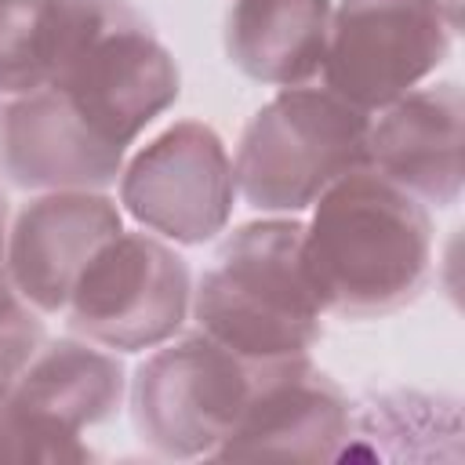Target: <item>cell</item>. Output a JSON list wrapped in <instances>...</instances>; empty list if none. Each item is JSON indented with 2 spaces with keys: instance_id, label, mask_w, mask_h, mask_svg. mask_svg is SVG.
Returning <instances> with one entry per match:
<instances>
[{
  "instance_id": "obj_2",
  "label": "cell",
  "mask_w": 465,
  "mask_h": 465,
  "mask_svg": "<svg viewBox=\"0 0 465 465\" xmlns=\"http://www.w3.org/2000/svg\"><path fill=\"white\" fill-rule=\"evenodd\" d=\"M196 331L247 360L309 356L323 309L302 269V218L265 214L225 236L193 287Z\"/></svg>"
},
{
  "instance_id": "obj_7",
  "label": "cell",
  "mask_w": 465,
  "mask_h": 465,
  "mask_svg": "<svg viewBox=\"0 0 465 465\" xmlns=\"http://www.w3.org/2000/svg\"><path fill=\"white\" fill-rule=\"evenodd\" d=\"M193 309V276L174 243L120 229L80 272L65 320L73 334L109 352H145L171 341Z\"/></svg>"
},
{
  "instance_id": "obj_10",
  "label": "cell",
  "mask_w": 465,
  "mask_h": 465,
  "mask_svg": "<svg viewBox=\"0 0 465 465\" xmlns=\"http://www.w3.org/2000/svg\"><path fill=\"white\" fill-rule=\"evenodd\" d=\"M124 229V211L105 189L36 193L11 214L4 265L18 294L44 316L65 302L105 240Z\"/></svg>"
},
{
  "instance_id": "obj_13",
  "label": "cell",
  "mask_w": 465,
  "mask_h": 465,
  "mask_svg": "<svg viewBox=\"0 0 465 465\" xmlns=\"http://www.w3.org/2000/svg\"><path fill=\"white\" fill-rule=\"evenodd\" d=\"M127 392V374L116 352L87 338H47L7 400L25 414L84 436L94 425H105Z\"/></svg>"
},
{
  "instance_id": "obj_8",
  "label": "cell",
  "mask_w": 465,
  "mask_h": 465,
  "mask_svg": "<svg viewBox=\"0 0 465 465\" xmlns=\"http://www.w3.org/2000/svg\"><path fill=\"white\" fill-rule=\"evenodd\" d=\"M120 211L145 232L196 247L225 232L236 207L232 156L203 120H178L142 145L120 171Z\"/></svg>"
},
{
  "instance_id": "obj_12",
  "label": "cell",
  "mask_w": 465,
  "mask_h": 465,
  "mask_svg": "<svg viewBox=\"0 0 465 465\" xmlns=\"http://www.w3.org/2000/svg\"><path fill=\"white\" fill-rule=\"evenodd\" d=\"M124 156L51 87L0 102V178L15 189H109L124 171Z\"/></svg>"
},
{
  "instance_id": "obj_3",
  "label": "cell",
  "mask_w": 465,
  "mask_h": 465,
  "mask_svg": "<svg viewBox=\"0 0 465 465\" xmlns=\"http://www.w3.org/2000/svg\"><path fill=\"white\" fill-rule=\"evenodd\" d=\"M73 113L124 149L178 102V62L127 0H58V58L47 80Z\"/></svg>"
},
{
  "instance_id": "obj_5",
  "label": "cell",
  "mask_w": 465,
  "mask_h": 465,
  "mask_svg": "<svg viewBox=\"0 0 465 465\" xmlns=\"http://www.w3.org/2000/svg\"><path fill=\"white\" fill-rule=\"evenodd\" d=\"M262 360H247L203 331L156 345L127 381L138 440L171 461L214 458L232 432Z\"/></svg>"
},
{
  "instance_id": "obj_1",
  "label": "cell",
  "mask_w": 465,
  "mask_h": 465,
  "mask_svg": "<svg viewBox=\"0 0 465 465\" xmlns=\"http://www.w3.org/2000/svg\"><path fill=\"white\" fill-rule=\"evenodd\" d=\"M302 269L323 316L378 320L400 312L421 294L432 269L429 207L360 167L309 207Z\"/></svg>"
},
{
  "instance_id": "obj_18",
  "label": "cell",
  "mask_w": 465,
  "mask_h": 465,
  "mask_svg": "<svg viewBox=\"0 0 465 465\" xmlns=\"http://www.w3.org/2000/svg\"><path fill=\"white\" fill-rule=\"evenodd\" d=\"M44 341V312L33 309L11 283L7 269H0V400L15 389V381Z\"/></svg>"
},
{
  "instance_id": "obj_9",
  "label": "cell",
  "mask_w": 465,
  "mask_h": 465,
  "mask_svg": "<svg viewBox=\"0 0 465 465\" xmlns=\"http://www.w3.org/2000/svg\"><path fill=\"white\" fill-rule=\"evenodd\" d=\"M352 403L309 356L262 360L254 389L214 450L218 461H334Z\"/></svg>"
},
{
  "instance_id": "obj_11",
  "label": "cell",
  "mask_w": 465,
  "mask_h": 465,
  "mask_svg": "<svg viewBox=\"0 0 465 465\" xmlns=\"http://www.w3.org/2000/svg\"><path fill=\"white\" fill-rule=\"evenodd\" d=\"M465 98L458 80L418 84L371 113L367 167L425 207H450L465 182Z\"/></svg>"
},
{
  "instance_id": "obj_15",
  "label": "cell",
  "mask_w": 465,
  "mask_h": 465,
  "mask_svg": "<svg viewBox=\"0 0 465 465\" xmlns=\"http://www.w3.org/2000/svg\"><path fill=\"white\" fill-rule=\"evenodd\" d=\"M461 400L421 389H381L352 403L338 458L461 461Z\"/></svg>"
},
{
  "instance_id": "obj_6",
  "label": "cell",
  "mask_w": 465,
  "mask_h": 465,
  "mask_svg": "<svg viewBox=\"0 0 465 465\" xmlns=\"http://www.w3.org/2000/svg\"><path fill=\"white\" fill-rule=\"evenodd\" d=\"M461 29V0H334L323 87L363 113L429 84Z\"/></svg>"
},
{
  "instance_id": "obj_17",
  "label": "cell",
  "mask_w": 465,
  "mask_h": 465,
  "mask_svg": "<svg viewBox=\"0 0 465 465\" xmlns=\"http://www.w3.org/2000/svg\"><path fill=\"white\" fill-rule=\"evenodd\" d=\"M91 447L84 436L62 432L22 407H15L7 396L0 400V461H47V465H69L87 461Z\"/></svg>"
},
{
  "instance_id": "obj_4",
  "label": "cell",
  "mask_w": 465,
  "mask_h": 465,
  "mask_svg": "<svg viewBox=\"0 0 465 465\" xmlns=\"http://www.w3.org/2000/svg\"><path fill=\"white\" fill-rule=\"evenodd\" d=\"M367 131L371 113L331 87H280L236 142V196L262 214H302L334 182L367 167Z\"/></svg>"
},
{
  "instance_id": "obj_19",
  "label": "cell",
  "mask_w": 465,
  "mask_h": 465,
  "mask_svg": "<svg viewBox=\"0 0 465 465\" xmlns=\"http://www.w3.org/2000/svg\"><path fill=\"white\" fill-rule=\"evenodd\" d=\"M7 225H11V207H7V196H4V189H0V269H7V265H4V251H7Z\"/></svg>"
},
{
  "instance_id": "obj_14",
  "label": "cell",
  "mask_w": 465,
  "mask_h": 465,
  "mask_svg": "<svg viewBox=\"0 0 465 465\" xmlns=\"http://www.w3.org/2000/svg\"><path fill=\"white\" fill-rule=\"evenodd\" d=\"M334 0H236L225 15V54L254 84H316L327 58Z\"/></svg>"
},
{
  "instance_id": "obj_16",
  "label": "cell",
  "mask_w": 465,
  "mask_h": 465,
  "mask_svg": "<svg viewBox=\"0 0 465 465\" xmlns=\"http://www.w3.org/2000/svg\"><path fill=\"white\" fill-rule=\"evenodd\" d=\"M58 58V0H0V102L47 87Z\"/></svg>"
}]
</instances>
